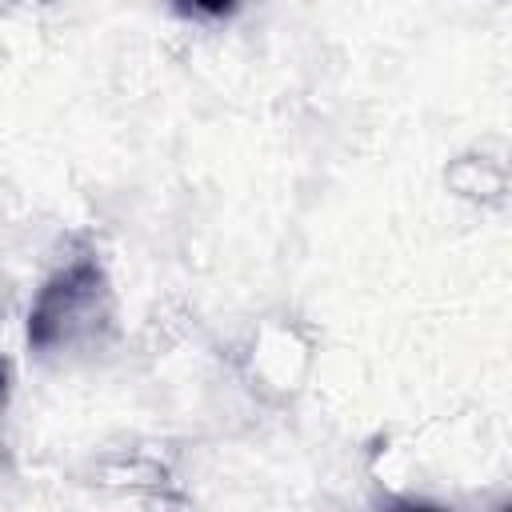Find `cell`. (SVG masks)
Segmentation results:
<instances>
[{
  "mask_svg": "<svg viewBox=\"0 0 512 512\" xmlns=\"http://www.w3.org/2000/svg\"><path fill=\"white\" fill-rule=\"evenodd\" d=\"M104 316H108V280L96 260L80 256L44 280L28 316V340L36 348L72 344L80 332H92L96 320Z\"/></svg>",
  "mask_w": 512,
  "mask_h": 512,
  "instance_id": "6da1fadb",
  "label": "cell"
},
{
  "mask_svg": "<svg viewBox=\"0 0 512 512\" xmlns=\"http://www.w3.org/2000/svg\"><path fill=\"white\" fill-rule=\"evenodd\" d=\"M388 512H448V508L428 504V500H396V504H388Z\"/></svg>",
  "mask_w": 512,
  "mask_h": 512,
  "instance_id": "7a4b0ae2",
  "label": "cell"
},
{
  "mask_svg": "<svg viewBox=\"0 0 512 512\" xmlns=\"http://www.w3.org/2000/svg\"><path fill=\"white\" fill-rule=\"evenodd\" d=\"M504 512H512V508H504Z\"/></svg>",
  "mask_w": 512,
  "mask_h": 512,
  "instance_id": "3957f363",
  "label": "cell"
}]
</instances>
